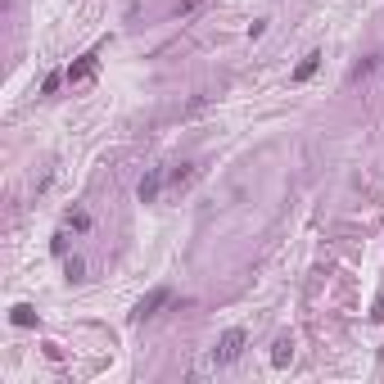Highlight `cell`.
Segmentation results:
<instances>
[{
  "label": "cell",
  "instance_id": "obj_1",
  "mask_svg": "<svg viewBox=\"0 0 384 384\" xmlns=\"http://www.w3.org/2000/svg\"><path fill=\"white\" fill-rule=\"evenodd\" d=\"M244 344H249V339H244V330H226V334L217 339V349H213V362H217V366H231L235 357L244 353Z\"/></svg>",
  "mask_w": 384,
  "mask_h": 384
},
{
  "label": "cell",
  "instance_id": "obj_2",
  "mask_svg": "<svg viewBox=\"0 0 384 384\" xmlns=\"http://www.w3.org/2000/svg\"><path fill=\"white\" fill-rule=\"evenodd\" d=\"M168 299H172V290H168V285H158V290H150L141 303L131 307V321H150V317H154V312H158V307H163Z\"/></svg>",
  "mask_w": 384,
  "mask_h": 384
},
{
  "label": "cell",
  "instance_id": "obj_3",
  "mask_svg": "<svg viewBox=\"0 0 384 384\" xmlns=\"http://www.w3.org/2000/svg\"><path fill=\"white\" fill-rule=\"evenodd\" d=\"M95 68H100V50H86V55L77 59V64H72V68L64 72V77H68V82H86Z\"/></svg>",
  "mask_w": 384,
  "mask_h": 384
},
{
  "label": "cell",
  "instance_id": "obj_4",
  "mask_svg": "<svg viewBox=\"0 0 384 384\" xmlns=\"http://www.w3.org/2000/svg\"><path fill=\"white\" fill-rule=\"evenodd\" d=\"M158 190H163V168H154L150 177L141 181V204H154V199H158Z\"/></svg>",
  "mask_w": 384,
  "mask_h": 384
},
{
  "label": "cell",
  "instance_id": "obj_5",
  "mask_svg": "<svg viewBox=\"0 0 384 384\" xmlns=\"http://www.w3.org/2000/svg\"><path fill=\"white\" fill-rule=\"evenodd\" d=\"M317 68H321V55H307V59H303V64H299V68H294V82H307V77H312V72H317Z\"/></svg>",
  "mask_w": 384,
  "mask_h": 384
},
{
  "label": "cell",
  "instance_id": "obj_6",
  "mask_svg": "<svg viewBox=\"0 0 384 384\" xmlns=\"http://www.w3.org/2000/svg\"><path fill=\"white\" fill-rule=\"evenodd\" d=\"M9 321H14V326H36V312H32L28 303H18L14 312H9Z\"/></svg>",
  "mask_w": 384,
  "mask_h": 384
},
{
  "label": "cell",
  "instance_id": "obj_7",
  "mask_svg": "<svg viewBox=\"0 0 384 384\" xmlns=\"http://www.w3.org/2000/svg\"><path fill=\"white\" fill-rule=\"evenodd\" d=\"M290 357H294V344H290V339H280V344H276V353H271V362H276V366H290Z\"/></svg>",
  "mask_w": 384,
  "mask_h": 384
},
{
  "label": "cell",
  "instance_id": "obj_8",
  "mask_svg": "<svg viewBox=\"0 0 384 384\" xmlns=\"http://www.w3.org/2000/svg\"><path fill=\"white\" fill-rule=\"evenodd\" d=\"M375 64H380V59H362V64H357V68L349 72V82H362V77H371V72H375Z\"/></svg>",
  "mask_w": 384,
  "mask_h": 384
},
{
  "label": "cell",
  "instance_id": "obj_9",
  "mask_svg": "<svg viewBox=\"0 0 384 384\" xmlns=\"http://www.w3.org/2000/svg\"><path fill=\"white\" fill-rule=\"evenodd\" d=\"M68 226H72V231H86V226H91V217H86V213H72Z\"/></svg>",
  "mask_w": 384,
  "mask_h": 384
},
{
  "label": "cell",
  "instance_id": "obj_10",
  "mask_svg": "<svg viewBox=\"0 0 384 384\" xmlns=\"http://www.w3.org/2000/svg\"><path fill=\"white\" fill-rule=\"evenodd\" d=\"M59 82H64V77H59V72H50V77L41 82V91H45V95H55V91H59Z\"/></svg>",
  "mask_w": 384,
  "mask_h": 384
},
{
  "label": "cell",
  "instance_id": "obj_11",
  "mask_svg": "<svg viewBox=\"0 0 384 384\" xmlns=\"http://www.w3.org/2000/svg\"><path fill=\"white\" fill-rule=\"evenodd\" d=\"M375 321H384V299H375V312H371Z\"/></svg>",
  "mask_w": 384,
  "mask_h": 384
}]
</instances>
